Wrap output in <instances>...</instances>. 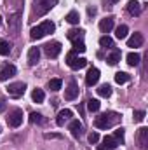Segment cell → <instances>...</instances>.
Here are the masks:
<instances>
[{
  "instance_id": "obj_1",
  "label": "cell",
  "mask_w": 148,
  "mask_h": 150,
  "mask_svg": "<svg viewBox=\"0 0 148 150\" xmlns=\"http://www.w3.org/2000/svg\"><path fill=\"white\" fill-rule=\"evenodd\" d=\"M118 120H120V115H118V113H115V112L103 113V115L96 117L94 126H96L98 129H108V127H111V126H115Z\"/></svg>"
},
{
  "instance_id": "obj_2",
  "label": "cell",
  "mask_w": 148,
  "mask_h": 150,
  "mask_svg": "<svg viewBox=\"0 0 148 150\" xmlns=\"http://www.w3.org/2000/svg\"><path fill=\"white\" fill-rule=\"evenodd\" d=\"M54 28H56V26H54L52 21H44V23H40L38 26H33V28H32L30 37H32V40H40V38H44L45 35L52 33Z\"/></svg>"
},
{
  "instance_id": "obj_3",
  "label": "cell",
  "mask_w": 148,
  "mask_h": 150,
  "mask_svg": "<svg viewBox=\"0 0 148 150\" xmlns=\"http://www.w3.org/2000/svg\"><path fill=\"white\" fill-rule=\"evenodd\" d=\"M66 63H68V67L72 70H80V68H84L87 65V59L85 58H78L73 51H72V52L66 54Z\"/></svg>"
},
{
  "instance_id": "obj_4",
  "label": "cell",
  "mask_w": 148,
  "mask_h": 150,
  "mask_svg": "<svg viewBox=\"0 0 148 150\" xmlns=\"http://www.w3.org/2000/svg\"><path fill=\"white\" fill-rule=\"evenodd\" d=\"M23 110H19V108H16V110H12V112L9 113V117H7V124L11 126V127H19L21 124H23Z\"/></svg>"
},
{
  "instance_id": "obj_5",
  "label": "cell",
  "mask_w": 148,
  "mask_h": 150,
  "mask_svg": "<svg viewBox=\"0 0 148 150\" xmlns=\"http://www.w3.org/2000/svg\"><path fill=\"white\" fill-rule=\"evenodd\" d=\"M56 4H58V0H40V2L37 4V7H35V14H37V16L47 14Z\"/></svg>"
},
{
  "instance_id": "obj_6",
  "label": "cell",
  "mask_w": 148,
  "mask_h": 150,
  "mask_svg": "<svg viewBox=\"0 0 148 150\" xmlns=\"http://www.w3.org/2000/svg\"><path fill=\"white\" fill-rule=\"evenodd\" d=\"M44 52H45L49 58H58V56H59V52H61V44H59V42L45 44V45H44Z\"/></svg>"
},
{
  "instance_id": "obj_7",
  "label": "cell",
  "mask_w": 148,
  "mask_h": 150,
  "mask_svg": "<svg viewBox=\"0 0 148 150\" xmlns=\"http://www.w3.org/2000/svg\"><path fill=\"white\" fill-rule=\"evenodd\" d=\"M25 89H26V84L25 82H14V84H11L7 87V93L11 96H14V98H19V96H23Z\"/></svg>"
},
{
  "instance_id": "obj_8",
  "label": "cell",
  "mask_w": 148,
  "mask_h": 150,
  "mask_svg": "<svg viewBox=\"0 0 148 150\" xmlns=\"http://www.w3.org/2000/svg\"><path fill=\"white\" fill-rule=\"evenodd\" d=\"M99 75H101V72H99L98 68H91V70L87 72V75H85V84H87L89 87L96 86L98 80H99Z\"/></svg>"
},
{
  "instance_id": "obj_9",
  "label": "cell",
  "mask_w": 148,
  "mask_h": 150,
  "mask_svg": "<svg viewBox=\"0 0 148 150\" xmlns=\"http://www.w3.org/2000/svg\"><path fill=\"white\" fill-rule=\"evenodd\" d=\"M138 143H140L141 150L148 149V127H140V131H138Z\"/></svg>"
},
{
  "instance_id": "obj_10",
  "label": "cell",
  "mask_w": 148,
  "mask_h": 150,
  "mask_svg": "<svg viewBox=\"0 0 148 150\" xmlns=\"http://www.w3.org/2000/svg\"><path fill=\"white\" fill-rule=\"evenodd\" d=\"M19 18H21V14H19V12H16V14L9 19V30H11L14 35H18V33H19V25H21V19H19Z\"/></svg>"
},
{
  "instance_id": "obj_11",
  "label": "cell",
  "mask_w": 148,
  "mask_h": 150,
  "mask_svg": "<svg viewBox=\"0 0 148 150\" xmlns=\"http://www.w3.org/2000/svg\"><path fill=\"white\" fill-rule=\"evenodd\" d=\"M141 45H143V35L140 32H134L127 40V47H141Z\"/></svg>"
},
{
  "instance_id": "obj_12",
  "label": "cell",
  "mask_w": 148,
  "mask_h": 150,
  "mask_svg": "<svg viewBox=\"0 0 148 150\" xmlns=\"http://www.w3.org/2000/svg\"><path fill=\"white\" fill-rule=\"evenodd\" d=\"M113 23H115L113 16H108V18H103V19L99 21V30H101L103 33H108V32H111V28H113Z\"/></svg>"
},
{
  "instance_id": "obj_13",
  "label": "cell",
  "mask_w": 148,
  "mask_h": 150,
  "mask_svg": "<svg viewBox=\"0 0 148 150\" xmlns=\"http://www.w3.org/2000/svg\"><path fill=\"white\" fill-rule=\"evenodd\" d=\"M40 59V49L38 47H30L28 51V65L30 67H35Z\"/></svg>"
},
{
  "instance_id": "obj_14",
  "label": "cell",
  "mask_w": 148,
  "mask_h": 150,
  "mask_svg": "<svg viewBox=\"0 0 148 150\" xmlns=\"http://www.w3.org/2000/svg\"><path fill=\"white\" fill-rule=\"evenodd\" d=\"M14 75H16V67H12V65H7L5 68H2V70H0V80H2V82H5V80L12 79Z\"/></svg>"
},
{
  "instance_id": "obj_15",
  "label": "cell",
  "mask_w": 148,
  "mask_h": 150,
  "mask_svg": "<svg viewBox=\"0 0 148 150\" xmlns=\"http://www.w3.org/2000/svg\"><path fill=\"white\" fill-rule=\"evenodd\" d=\"M141 9H143V5H141L140 2H136V0H129V2H127V11H129V14L140 16V14H141Z\"/></svg>"
},
{
  "instance_id": "obj_16",
  "label": "cell",
  "mask_w": 148,
  "mask_h": 150,
  "mask_svg": "<svg viewBox=\"0 0 148 150\" xmlns=\"http://www.w3.org/2000/svg\"><path fill=\"white\" fill-rule=\"evenodd\" d=\"M72 115H73V112H72V110H68V108L61 110V112L58 113L56 124H58V126H65V122H66V120H70V119H72Z\"/></svg>"
},
{
  "instance_id": "obj_17",
  "label": "cell",
  "mask_w": 148,
  "mask_h": 150,
  "mask_svg": "<svg viewBox=\"0 0 148 150\" xmlns=\"http://www.w3.org/2000/svg\"><path fill=\"white\" fill-rule=\"evenodd\" d=\"M77 96H78V86H77L75 82H72V84L66 87V91H65V98H66L68 101H72Z\"/></svg>"
},
{
  "instance_id": "obj_18",
  "label": "cell",
  "mask_w": 148,
  "mask_h": 150,
  "mask_svg": "<svg viewBox=\"0 0 148 150\" xmlns=\"http://www.w3.org/2000/svg\"><path fill=\"white\" fill-rule=\"evenodd\" d=\"M70 131H72V136H73V138H80L82 133H84L82 122H78V120H72V122H70Z\"/></svg>"
},
{
  "instance_id": "obj_19",
  "label": "cell",
  "mask_w": 148,
  "mask_h": 150,
  "mask_svg": "<svg viewBox=\"0 0 148 150\" xmlns=\"http://www.w3.org/2000/svg\"><path fill=\"white\" fill-rule=\"evenodd\" d=\"M103 145H105L108 150H115L117 147H118V142H117L113 136H105V138H103Z\"/></svg>"
},
{
  "instance_id": "obj_20",
  "label": "cell",
  "mask_w": 148,
  "mask_h": 150,
  "mask_svg": "<svg viewBox=\"0 0 148 150\" xmlns=\"http://www.w3.org/2000/svg\"><path fill=\"white\" fill-rule=\"evenodd\" d=\"M140 59H141V58H140L138 52H129V54H127V65H129V67H138V65H140Z\"/></svg>"
},
{
  "instance_id": "obj_21",
  "label": "cell",
  "mask_w": 148,
  "mask_h": 150,
  "mask_svg": "<svg viewBox=\"0 0 148 150\" xmlns=\"http://www.w3.org/2000/svg\"><path fill=\"white\" fill-rule=\"evenodd\" d=\"M70 25H78L80 23V16H78V12L77 11H70L68 14H66V18H65Z\"/></svg>"
},
{
  "instance_id": "obj_22",
  "label": "cell",
  "mask_w": 148,
  "mask_h": 150,
  "mask_svg": "<svg viewBox=\"0 0 148 150\" xmlns=\"http://www.w3.org/2000/svg\"><path fill=\"white\" fill-rule=\"evenodd\" d=\"M32 100L35 101V103H42L44 100H45V93L42 91V89H33V93H32Z\"/></svg>"
},
{
  "instance_id": "obj_23",
  "label": "cell",
  "mask_w": 148,
  "mask_h": 150,
  "mask_svg": "<svg viewBox=\"0 0 148 150\" xmlns=\"http://www.w3.org/2000/svg\"><path fill=\"white\" fill-rule=\"evenodd\" d=\"M127 32H129V28H127L125 25H120V26H117V30H115V37L118 38V40H122V38L127 37Z\"/></svg>"
},
{
  "instance_id": "obj_24",
  "label": "cell",
  "mask_w": 148,
  "mask_h": 150,
  "mask_svg": "<svg viewBox=\"0 0 148 150\" xmlns=\"http://www.w3.org/2000/svg\"><path fill=\"white\" fill-rule=\"evenodd\" d=\"M98 94L101 96V98H110L111 96V87L108 84H103V86H99V89H98Z\"/></svg>"
},
{
  "instance_id": "obj_25",
  "label": "cell",
  "mask_w": 148,
  "mask_h": 150,
  "mask_svg": "<svg viewBox=\"0 0 148 150\" xmlns=\"http://www.w3.org/2000/svg\"><path fill=\"white\" fill-rule=\"evenodd\" d=\"M106 61H108V65H111V67H113V65H117V63L120 61V51H118V49H115L110 56L106 58Z\"/></svg>"
},
{
  "instance_id": "obj_26",
  "label": "cell",
  "mask_w": 148,
  "mask_h": 150,
  "mask_svg": "<svg viewBox=\"0 0 148 150\" xmlns=\"http://www.w3.org/2000/svg\"><path fill=\"white\" fill-rule=\"evenodd\" d=\"M82 35H84V30H70V32L66 33V37L70 38L72 42H73V40H82Z\"/></svg>"
},
{
  "instance_id": "obj_27",
  "label": "cell",
  "mask_w": 148,
  "mask_h": 150,
  "mask_svg": "<svg viewBox=\"0 0 148 150\" xmlns=\"http://www.w3.org/2000/svg\"><path fill=\"white\" fill-rule=\"evenodd\" d=\"M30 122L32 124H45V119H44V115L33 112V113H30Z\"/></svg>"
},
{
  "instance_id": "obj_28",
  "label": "cell",
  "mask_w": 148,
  "mask_h": 150,
  "mask_svg": "<svg viewBox=\"0 0 148 150\" xmlns=\"http://www.w3.org/2000/svg\"><path fill=\"white\" fill-rule=\"evenodd\" d=\"M61 86H63L61 79H51V80H49V89H51V91H59Z\"/></svg>"
},
{
  "instance_id": "obj_29",
  "label": "cell",
  "mask_w": 148,
  "mask_h": 150,
  "mask_svg": "<svg viewBox=\"0 0 148 150\" xmlns=\"http://www.w3.org/2000/svg\"><path fill=\"white\" fill-rule=\"evenodd\" d=\"M11 52V44L7 40H0V56H7Z\"/></svg>"
},
{
  "instance_id": "obj_30",
  "label": "cell",
  "mask_w": 148,
  "mask_h": 150,
  "mask_svg": "<svg viewBox=\"0 0 148 150\" xmlns=\"http://www.w3.org/2000/svg\"><path fill=\"white\" fill-rule=\"evenodd\" d=\"M99 107H101V103H99L98 100H89V101H87V110H89V112H98Z\"/></svg>"
},
{
  "instance_id": "obj_31",
  "label": "cell",
  "mask_w": 148,
  "mask_h": 150,
  "mask_svg": "<svg viewBox=\"0 0 148 150\" xmlns=\"http://www.w3.org/2000/svg\"><path fill=\"white\" fill-rule=\"evenodd\" d=\"M115 82L117 84H125V82H129V75L125 72H118V74H115Z\"/></svg>"
},
{
  "instance_id": "obj_32",
  "label": "cell",
  "mask_w": 148,
  "mask_h": 150,
  "mask_svg": "<svg viewBox=\"0 0 148 150\" xmlns=\"http://www.w3.org/2000/svg\"><path fill=\"white\" fill-rule=\"evenodd\" d=\"M99 45L101 47H113V38H110L108 35H103L99 38Z\"/></svg>"
},
{
  "instance_id": "obj_33",
  "label": "cell",
  "mask_w": 148,
  "mask_h": 150,
  "mask_svg": "<svg viewBox=\"0 0 148 150\" xmlns=\"http://www.w3.org/2000/svg\"><path fill=\"white\" fill-rule=\"evenodd\" d=\"M73 52H85V44L82 40H73Z\"/></svg>"
},
{
  "instance_id": "obj_34",
  "label": "cell",
  "mask_w": 148,
  "mask_h": 150,
  "mask_svg": "<svg viewBox=\"0 0 148 150\" xmlns=\"http://www.w3.org/2000/svg\"><path fill=\"white\" fill-rule=\"evenodd\" d=\"M113 138H115V140L118 142V145H120V143L124 142V129H122V127H118V129L113 133Z\"/></svg>"
},
{
  "instance_id": "obj_35",
  "label": "cell",
  "mask_w": 148,
  "mask_h": 150,
  "mask_svg": "<svg viewBox=\"0 0 148 150\" xmlns=\"http://www.w3.org/2000/svg\"><path fill=\"white\" fill-rule=\"evenodd\" d=\"M99 142V134L96 133V131H92L91 134H89V143H92V145H96Z\"/></svg>"
},
{
  "instance_id": "obj_36",
  "label": "cell",
  "mask_w": 148,
  "mask_h": 150,
  "mask_svg": "<svg viewBox=\"0 0 148 150\" xmlns=\"http://www.w3.org/2000/svg\"><path fill=\"white\" fill-rule=\"evenodd\" d=\"M145 115H147V113L143 112V110H136V112H134V122H141V120L145 119Z\"/></svg>"
},
{
  "instance_id": "obj_37",
  "label": "cell",
  "mask_w": 148,
  "mask_h": 150,
  "mask_svg": "<svg viewBox=\"0 0 148 150\" xmlns=\"http://www.w3.org/2000/svg\"><path fill=\"white\" fill-rule=\"evenodd\" d=\"M87 12H89V16H94V14H96V7H89Z\"/></svg>"
},
{
  "instance_id": "obj_38",
  "label": "cell",
  "mask_w": 148,
  "mask_h": 150,
  "mask_svg": "<svg viewBox=\"0 0 148 150\" xmlns=\"http://www.w3.org/2000/svg\"><path fill=\"white\" fill-rule=\"evenodd\" d=\"M5 110V101H0V112H4Z\"/></svg>"
},
{
  "instance_id": "obj_39",
  "label": "cell",
  "mask_w": 148,
  "mask_h": 150,
  "mask_svg": "<svg viewBox=\"0 0 148 150\" xmlns=\"http://www.w3.org/2000/svg\"><path fill=\"white\" fill-rule=\"evenodd\" d=\"M98 150H108L105 145H98Z\"/></svg>"
},
{
  "instance_id": "obj_40",
  "label": "cell",
  "mask_w": 148,
  "mask_h": 150,
  "mask_svg": "<svg viewBox=\"0 0 148 150\" xmlns=\"http://www.w3.org/2000/svg\"><path fill=\"white\" fill-rule=\"evenodd\" d=\"M0 26H2V16H0Z\"/></svg>"
}]
</instances>
